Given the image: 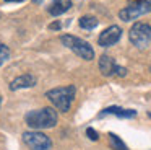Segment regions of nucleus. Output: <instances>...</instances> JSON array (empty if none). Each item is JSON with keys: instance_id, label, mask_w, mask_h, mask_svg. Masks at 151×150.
Returning <instances> with one entry per match:
<instances>
[{"instance_id": "obj_9", "label": "nucleus", "mask_w": 151, "mask_h": 150, "mask_svg": "<svg viewBox=\"0 0 151 150\" xmlns=\"http://www.w3.org/2000/svg\"><path fill=\"white\" fill-rule=\"evenodd\" d=\"M107 114H114V116L117 117H125V119H128V117H135L137 116V111L135 109H124V108L120 106H109L106 108V109H102V113L99 114V116H107Z\"/></svg>"}, {"instance_id": "obj_20", "label": "nucleus", "mask_w": 151, "mask_h": 150, "mask_svg": "<svg viewBox=\"0 0 151 150\" xmlns=\"http://www.w3.org/2000/svg\"><path fill=\"white\" fill-rule=\"evenodd\" d=\"M0 106H2V98H0Z\"/></svg>"}, {"instance_id": "obj_12", "label": "nucleus", "mask_w": 151, "mask_h": 150, "mask_svg": "<svg viewBox=\"0 0 151 150\" xmlns=\"http://www.w3.org/2000/svg\"><path fill=\"white\" fill-rule=\"evenodd\" d=\"M99 25L98 18L96 16H89V15H85L80 18V26H81L83 29H94L96 26Z\"/></svg>"}, {"instance_id": "obj_16", "label": "nucleus", "mask_w": 151, "mask_h": 150, "mask_svg": "<svg viewBox=\"0 0 151 150\" xmlns=\"http://www.w3.org/2000/svg\"><path fill=\"white\" fill-rule=\"evenodd\" d=\"M86 135H88L91 140H98V137H99V135H98V132H96V130L93 129V127H88V129H86Z\"/></svg>"}, {"instance_id": "obj_17", "label": "nucleus", "mask_w": 151, "mask_h": 150, "mask_svg": "<svg viewBox=\"0 0 151 150\" xmlns=\"http://www.w3.org/2000/svg\"><path fill=\"white\" fill-rule=\"evenodd\" d=\"M50 29H60V23L59 21H55V23H52V25L49 26Z\"/></svg>"}, {"instance_id": "obj_15", "label": "nucleus", "mask_w": 151, "mask_h": 150, "mask_svg": "<svg viewBox=\"0 0 151 150\" xmlns=\"http://www.w3.org/2000/svg\"><path fill=\"white\" fill-rule=\"evenodd\" d=\"M114 74L119 75V77H125V75H127V68H125V67H120V65H115Z\"/></svg>"}, {"instance_id": "obj_19", "label": "nucleus", "mask_w": 151, "mask_h": 150, "mask_svg": "<svg viewBox=\"0 0 151 150\" xmlns=\"http://www.w3.org/2000/svg\"><path fill=\"white\" fill-rule=\"evenodd\" d=\"M44 0H33V3H37V5H39V3H42Z\"/></svg>"}, {"instance_id": "obj_5", "label": "nucleus", "mask_w": 151, "mask_h": 150, "mask_svg": "<svg viewBox=\"0 0 151 150\" xmlns=\"http://www.w3.org/2000/svg\"><path fill=\"white\" fill-rule=\"evenodd\" d=\"M130 42L138 49H145L151 44V26L148 23H133L128 31Z\"/></svg>"}, {"instance_id": "obj_7", "label": "nucleus", "mask_w": 151, "mask_h": 150, "mask_svg": "<svg viewBox=\"0 0 151 150\" xmlns=\"http://www.w3.org/2000/svg\"><path fill=\"white\" fill-rule=\"evenodd\" d=\"M122 38V29L120 26L112 25L109 28H106L104 31L99 34L98 38V44L101 47H109V46H114L115 42H119V39Z\"/></svg>"}, {"instance_id": "obj_1", "label": "nucleus", "mask_w": 151, "mask_h": 150, "mask_svg": "<svg viewBox=\"0 0 151 150\" xmlns=\"http://www.w3.org/2000/svg\"><path fill=\"white\" fill-rule=\"evenodd\" d=\"M26 124L34 130H41V129H50L57 124L59 116H57L54 108H41V109H33L24 116Z\"/></svg>"}, {"instance_id": "obj_21", "label": "nucleus", "mask_w": 151, "mask_h": 150, "mask_svg": "<svg viewBox=\"0 0 151 150\" xmlns=\"http://www.w3.org/2000/svg\"><path fill=\"white\" fill-rule=\"evenodd\" d=\"M150 72H151V67H150Z\"/></svg>"}, {"instance_id": "obj_13", "label": "nucleus", "mask_w": 151, "mask_h": 150, "mask_svg": "<svg viewBox=\"0 0 151 150\" xmlns=\"http://www.w3.org/2000/svg\"><path fill=\"white\" fill-rule=\"evenodd\" d=\"M109 142H111V149L112 150H128L127 145L124 143V140H122L119 135H115L114 132L109 134Z\"/></svg>"}, {"instance_id": "obj_11", "label": "nucleus", "mask_w": 151, "mask_h": 150, "mask_svg": "<svg viewBox=\"0 0 151 150\" xmlns=\"http://www.w3.org/2000/svg\"><path fill=\"white\" fill-rule=\"evenodd\" d=\"M115 62L114 59L111 57V55L104 54L101 55V59H99V70H101V74L104 75V77H111V75H114V68H115Z\"/></svg>"}, {"instance_id": "obj_6", "label": "nucleus", "mask_w": 151, "mask_h": 150, "mask_svg": "<svg viewBox=\"0 0 151 150\" xmlns=\"http://www.w3.org/2000/svg\"><path fill=\"white\" fill-rule=\"evenodd\" d=\"M23 140L29 150H50L52 149V140L44 132L39 130H28L23 134Z\"/></svg>"}, {"instance_id": "obj_14", "label": "nucleus", "mask_w": 151, "mask_h": 150, "mask_svg": "<svg viewBox=\"0 0 151 150\" xmlns=\"http://www.w3.org/2000/svg\"><path fill=\"white\" fill-rule=\"evenodd\" d=\"M10 47L8 46H5L4 42H0V65L4 64V62L8 60V57H10Z\"/></svg>"}, {"instance_id": "obj_18", "label": "nucleus", "mask_w": 151, "mask_h": 150, "mask_svg": "<svg viewBox=\"0 0 151 150\" xmlns=\"http://www.w3.org/2000/svg\"><path fill=\"white\" fill-rule=\"evenodd\" d=\"M5 2H15V3H21V2H26V0H5Z\"/></svg>"}, {"instance_id": "obj_10", "label": "nucleus", "mask_w": 151, "mask_h": 150, "mask_svg": "<svg viewBox=\"0 0 151 150\" xmlns=\"http://www.w3.org/2000/svg\"><path fill=\"white\" fill-rule=\"evenodd\" d=\"M70 7H72V0H52L49 7V13L52 16H59L68 12Z\"/></svg>"}, {"instance_id": "obj_4", "label": "nucleus", "mask_w": 151, "mask_h": 150, "mask_svg": "<svg viewBox=\"0 0 151 150\" xmlns=\"http://www.w3.org/2000/svg\"><path fill=\"white\" fill-rule=\"evenodd\" d=\"M151 12V0H128V5L119 12L122 21H133Z\"/></svg>"}, {"instance_id": "obj_8", "label": "nucleus", "mask_w": 151, "mask_h": 150, "mask_svg": "<svg viewBox=\"0 0 151 150\" xmlns=\"http://www.w3.org/2000/svg\"><path fill=\"white\" fill-rule=\"evenodd\" d=\"M36 83H37V78L34 77L33 74H24V75L17 77L13 82H12L10 90L12 91H18V90H23V88H33Z\"/></svg>"}, {"instance_id": "obj_3", "label": "nucleus", "mask_w": 151, "mask_h": 150, "mask_svg": "<svg viewBox=\"0 0 151 150\" xmlns=\"http://www.w3.org/2000/svg\"><path fill=\"white\" fill-rule=\"evenodd\" d=\"M60 42L70 51H73L78 57L85 59V60H93L94 59V49L91 47L88 41L81 38H76L73 34H62L60 36Z\"/></svg>"}, {"instance_id": "obj_2", "label": "nucleus", "mask_w": 151, "mask_h": 150, "mask_svg": "<svg viewBox=\"0 0 151 150\" xmlns=\"http://www.w3.org/2000/svg\"><path fill=\"white\" fill-rule=\"evenodd\" d=\"M76 95V88L75 85H68V87H59V88H52V90L46 91V98L62 113L70 111L73 100Z\"/></svg>"}]
</instances>
